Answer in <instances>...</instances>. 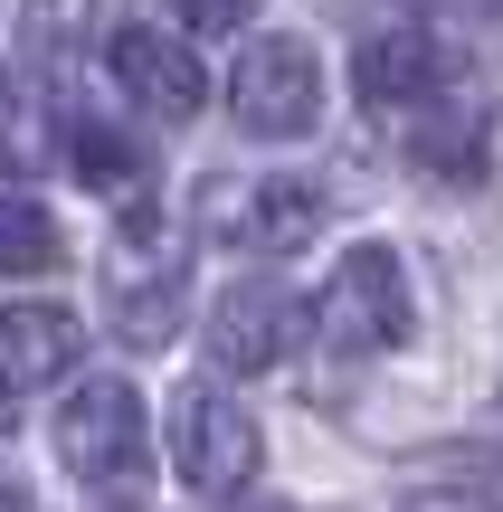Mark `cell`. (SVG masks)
<instances>
[{
  "mask_svg": "<svg viewBox=\"0 0 503 512\" xmlns=\"http://www.w3.org/2000/svg\"><path fill=\"white\" fill-rule=\"evenodd\" d=\"M181 304H190V247H181V228L162 209L133 200L114 247H105V313H114V332L133 351H162L181 332Z\"/></svg>",
  "mask_w": 503,
  "mask_h": 512,
  "instance_id": "cell-1",
  "label": "cell"
},
{
  "mask_svg": "<svg viewBox=\"0 0 503 512\" xmlns=\"http://www.w3.org/2000/svg\"><path fill=\"white\" fill-rule=\"evenodd\" d=\"M57 456H67V475L95 484V494H133L143 465H152L143 389L133 380H86L67 408H57Z\"/></svg>",
  "mask_w": 503,
  "mask_h": 512,
  "instance_id": "cell-2",
  "label": "cell"
},
{
  "mask_svg": "<svg viewBox=\"0 0 503 512\" xmlns=\"http://www.w3.org/2000/svg\"><path fill=\"white\" fill-rule=\"evenodd\" d=\"M257 456H266L257 418H247L219 380H181L171 389V475H181L190 494H247Z\"/></svg>",
  "mask_w": 503,
  "mask_h": 512,
  "instance_id": "cell-3",
  "label": "cell"
},
{
  "mask_svg": "<svg viewBox=\"0 0 503 512\" xmlns=\"http://www.w3.org/2000/svg\"><path fill=\"white\" fill-rule=\"evenodd\" d=\"M314 323H323V342H333V351H361V361H371V351H399V342H409V266H399L380 238H361L333 266Z\"/></svg>",
  "mask_w": 503,
  "mask_h": 512,
  "instance_id": "cell-4",
  "label": "cell"
},
{
  "mask_svg": "<svg viewBox=\"0 0 503 512\" xmlns=\"http://www.w3.org/2000/svg\"><path fill=\"white\" fill-rule=\"evenodd\" d=\"M228 105H238L247 133H266V143H295V133H314L323 114V57L304 48V38L266 29L238 48V76H228Z\"/></svg>",
  "mask_w": 503,
  "mask_h": 512,
  "instance_id": "cell-5",
  "label": "cell"
},
{
  "mask_svg": "<svg viewBox=\"0 0 503 512\" xmlns=\"http://www.w3.org/2000/svg\"><path fill=\"white\" fill-rule=\"evenodd\" d=\"M304 323H314V313H304L276 275H238V285L209 304V361L219 370H276L285 351L304 342Z\"/></svg>",
  "mask_w": 503,
  "mask_h": 512,
  "instance_id": "cell-6",
  "label": "cell"
},
{
  "mask_svg": "<svg viewBox=\"0 0 503 512\" xmlns=\"http://www.w3.org/2000/svg\"><path fill=\"white\" fill-rule=\"evenodd\" d=\"M466 76V48H447L437 29H380V38H361V57H352V86H361V105H380V114H409V105H437V95Z\"/></svg>",
  "mask_w": 503,
  "mask_h": 512,
  "instance_id": "cell-7",
  "label": "cell"
},
{
  "mask_svg": "<svg viewBox=\"0 0 503 512\" xmlns=\"http://www.w3.org/2000/svg\"><path fill=\"white\" fill-rule=\"evenodd\" d=\"M105 67H114V86H124L143 114H162V124H190V114L209 105L200 57L171 48L162 29H114V38H105Z\"/></svg>",
  "mask_w": 503,
  "mask_h": 512,
  "instance_id": "cell-8",
  "label": "cell"
},
{
  "mask_svg": "<svg viewBox=\"0 0 503 512\" xmlns=\"http://www.w3.org/2000/svg\"><path fill=\"white\" fill-rule=\"evenodd\" d=\"M76 361H86V323L67 304H10L0 313V389L10 399L76 380Z\"/></svg>",
  "mask_w": 503,
  "mask_h": 512,
  "instance_id": "cell-9",
  "label": "cell"
},
{
  "mask_svg": "<svg viewBox=\"0 0 503 512\" xmlns=\"http://www.w3.org/2000/svg\"><path fill=\"white\" fill-rule=\"evenodd\" d=\"M323 228V190L314 181H257V209H247V238L257 247H304Z\"/></svg>",
  "mask_w": 503,
  "mask_h": 512,
  "instance_id": "cell-10",
  "label": "cell"
},
{
  "mask_svg": "<svg viewBox=\"0 0 503 512\" xmlns=\"http://www.w3.org/2000/svg\"><path fill=\"white\" fill-rule=\"evenodd\" d=\"M38 266H57V219L0 190V275H38Z\"/></svg>",
  "mask_w": 503,
  "mask_h": 512,
  "instance_id": "cell-11",
  "label": "cell"
},
{
  "mask_svg": "<svg viewBox=\"0 0 503 512\" xmlns=\"http://www.w3.org/2000/svg\"><path fill=\"white\" fill-rule=\"evenodd\" d=\"M67 162L86 171V181H105V190H143V143H124V133H105V124H76Z\"/></svg>",
  "mask_w": 503,
  "mask_h": 512,
  "instance_id": "cell-12",
  "label": "cell"
},
{
  "mask_svg": "<svg viewBox=\"0 0 503 512\" xmlns=\"http://www.w3.org/2000/svg\"><path fill=\"white\" fill-rule=\"evenodd\" d=\"M171 19H190V29H247L257 19V0H162Z\"/></svg>",
  "mask_w": 503,
  "mask_h": 512,
  "instance_id": "cell-13",
  "label": "cell"
},
{
  "mask_svg": "<svg viewBox=\"0 0 503 512\" xmlns=\"http://www.w3.org/2000/svg\"><path fill=\"white\" fill-rule=\"evenodd\" d=\"M409 512H503V503H475V494H409Z\"/></svg>",
  "mask_w": 503,
  "mask_h": 512,
  "instance_id": "cell-14",
  "label": "cell"
},
{
  "mask_svg": "<svg viewBox=\"0 0 503 512\" xmlns=\"http://www.w3.org/2000/svg\"><path fill=\"white\" fill-rule=\"evenodd\" d=\"M10 124H19V86H10V67H0V143H10Z\"/></svg>",
  "mask_w": 503,
  "mask_h": 512,
  "instance_id": "cell-15",
  "label": "cell"
},
{
  "mask_svg": "<svg viewBox=\"0 0 503 512\" xmlns=\"http://www.w3.org/2000/svg\"><path fill=\"white\" fill-rule=\"evenodd\" d=\"M0 512H29V484H19L10 465H0Z\"/></svg>",
  "mask_w": 503,
  "mask_h": 512,
  "instance_id": "cell-16",
  "label": "cell"
},
{
  "mask_svg": "<svg viewBox=\"0 0 503 512\" xmlns=\"http://www.w3.org/2000/svg\"><path fill=\"white\" fill-rule=\"evenodd\" d=\"M0 427H10V389H0Z\"/></svg>",
  "mask_w": 503,
  "mask_h": 512,
  "instance_id": "cell-17",
  "label": "cell"
}]
</instances>
